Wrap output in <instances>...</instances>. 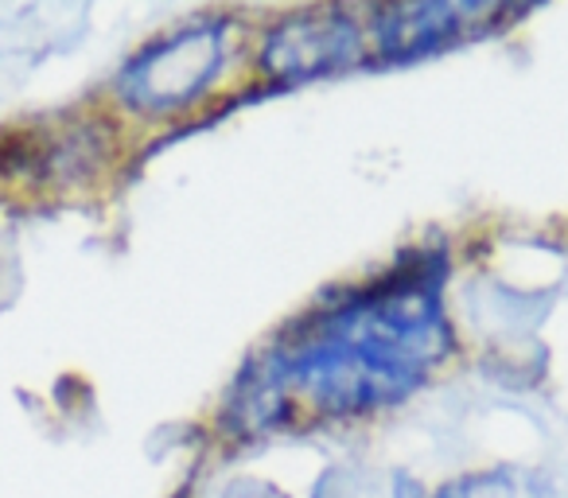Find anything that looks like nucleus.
<instances>
[{
  "label": "nucleus",
  "mask_w": 568,
  "mask_h": 498,
  "mask_svg": "<svg viewBox=\"0 0 568 498\" xmlns=\"http://www.w3.org/2000/svg\"><path fill=\"white\" fill-rule=\"evenodd\" d=\"M226 20H195V24L168 32L164 40H152L141 55L129 59L118 90L133 110H183L219 79L222 67H226Z\"/></svg>",
  "instance_id": "nucleus-2"
},
{
  "label": "nucleus",
  "mask_w": 568,
  "mask_h": 498,
  "mask_svg": "<svg viewBox=\"0 0 568 498\" xmlns=\"http://www.w3.org/2000/svg\"><path fill=\"white\" fill-rule=\"evenodd\" d=\"M358 24L343 12H301L265 35L261 67L281 82L343 71L358 59Z\"/></svg>",
  "instance_id": "nucleus-3"
},
{
  "label": "nucleus",
  "mask_w": 568,
  "mask_h": 498,
  "mask_svg": "<svg viewBox=\"0 0 568 498\" xmlns=\"http://www.w3.org/2000/svg\"><path fill=\"white\" fill-rule=\"evenodd\" d=\"M444 262L436 254L402 265L389 277L358 288L343 304L327 308L316 319V332L347 339L382 358H394L413 370L428 374V366L448 355V324H444Z\"/></svg>",
  "instance_id": "nucleus-1"
},
{
  "label": "nucleus",
  "mask_w": 568,
  "mask_h": 498,
  "mask_svg": "<svg viewBox=\"0 0 568 498\" xmlns=\"http://www.w3.org/2000/svg\"><path fill=\"white\" fill-rule=\"evenodd\" d=\"M436 498H552V482L534 467H490L444 482Z\"/></svg>",
  "instance_id": "nucleus-5"
},
{
  "label": "nucleus",
  "mask_w": 568,
  "mask_h": 498,
  "mask_svg": "<svg viewBox=\"0 0 568 498\" xmlns=\"http://www.w3.org/2000/svg\"><path fill=\"white\" fill-rule=\"evenodd\" d=\"M487 17H495V9H487V4H448V0L397 4V9L378 12L374 35H378L382 55L417 59L436 48H448L452 40L467 35V28H475Z\"/></svg>",
  "instance_id": "nucleus-4"
}]
</instances>
